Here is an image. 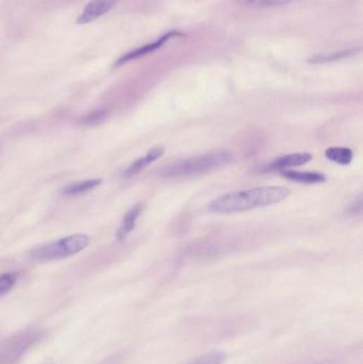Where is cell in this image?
I'll use <instances>...</instances> for the list:
<instances>
[{"mask_svg": "<svg viewBox=\"0 0 363 364\" xmlns=\"http://www.w3.org/2000/svg\"><path fill=\"white\" fill-rule=\"evenodd\" d=\"M289 195L290 191L287 188H254L245 191L225 194L216 198L209 205V211L216 214L242 212L277 204L285 200Z\"/></svg>", "mask_w": 363, "mask_h": 364, "instance_id": "obj_1", "label": "cell"}, {"mask_svg": "<svg viewBox=\"0 0 363 364\" xmlns=\"http://www.w3.org/2000/svg\"><path fill=\"white\" fill-rule=\"evenodd\" d=\"M233 157L229 150H218L202 156L191 157L168 164L162 169L161 176L166 179L194 177L229 164Z\"/></svg>", "mask_w": 363, "mask_h": 364, "instance_id": "obj_2", "label": "cell"}, {"mask_svg": "<svg viewBox=\"0 0 363 364\" xmlns=\"http://www.w3.org/2000/svg\"><path fill=\"white\" fill-rule=\"evenodd\" d=\"M89 244V236L85 234H74L55 242L47 243L29 253L31 259L41 262L59 260L78 254Z\"/></svg>", "mask_w": 363, "mask_h": 364, "instance_id": "obj_3", "label": "cell"}, {"mask_svg": "<svg viewBox=\"0 0 363 364\" xmlns=\"http://www.w3.org/2000/svg\"><path fill=\"white\" fill-rule=\"evenodd\" d=\"M118 1V0H92L79 16L77 23L79 25H85L97 20L100 16L109 12Z\"/></svg>", "mask_w": 363, "mask_h": 364, "instance_id": "obj_4", "label": "cell"}, {"mask_svg": "<svg viewBox=\"0 0 363 364\" xmlns=\"http://www.w3.org/2000/svg\"><path fill=\"white\" fill-rule=\"evenodd\" d=\"M177 35H180L179 32H168L166 35H164L161 39L158 40V41L152 42V44H148V45L144 46V47L137 48V49L133 50V51L128 52V54H125L124 56L120 59L118 61V66H121V64L126 63L128 61L135 60V59L141 58V56H145V54H150V52L154 51V50L159 49L162 45L166 43L168 40L172 39V37H177Z\"/></svg>", "mask_w": 363, "mask_h": 364, "instance_id": "obj_5", "label": "cell"}, {"mask_svg": "<svg viewBox=\"0 0 363 364\" xmlns=\"http://www.w3.org/2000/svg\"><path fill=\"white\" fill-rule=\"evenodd\" d=\"M164 148L162 147V146H157V147L152 148V150H149V152H147V154L142 157V158L137 159V160L135 161L133 164L129 165V166L125 169L124 173H123V176H124L125 178H129L137 175V174H139L142 169L148 166L150 163L158 160V159L164 154Z\"/></svg>", "mask_w": 363, "mask_h": 364, "instance_id": "obj_6", "label": "cell"}, {"mask_svg": "<svg viewBox=\"0 0 363 364\" xmlns=\"http://www.w3.org/2000/svg\"><path fill=\"white\" fill-rule=\"evenodd\" d=\"M311 160H312V156L308 154V152H296V154H288V156L276 159L271 164V167L274 169H288V167L300 166V165L306 164V163Z\"/></svg>", "mask_w": 363, "mask_h": 364, "instance_id": "obj_7", "label": "cell"}, {"mask_svg": "<svg viewBox=\"0 0 363 364\" xmlns=\"http://www.w3.org/2000/svg\"><path fill=\"white\" fill-rule=\"evenodd\" d=\"M142 211H143V205L137 204L126 213L120 228H118V233H116L118 240H124L133 231V228L135 227L137 219L141 215Z\"/></svg>", "mask_w": 363, "mask_h": 364, "instance_id": "obj_8", "label": "cell"}, {"mask_svg": "<svg viewBox=\"0 0 363 364\" xmlns=\"http://www.w3.org/2000/svg\"><path fill=\"white\" fill-rule=\"evenodd\" d=\"M281 175L292 181L300 182V183H320L324 182L326 177L323 174L316 171H281Z\"/></svg>", "mask_w": 363, "mask_h": 364, "instance_id": "obj_9", "label": "cell"}, {"mask_svg": "<svg viewBox=\"0 0 363 364\" xmlns=\"http://www.w3.org/2000/svg\"><path fill=\"white\" fill-rule=\"evenodd\" d=\"M101 183L100 179L85 180V181L74 182L72 185L68 186L62 190V195L76 196L80 194L87 193L97 188Z\"/></svg>", "mask_w": 363, "mask_h": 364, "instance_id": "obj_10", "label": "cell"}, {"mask_svg": "<svg viewBox=\"0 0 363 364\" xmlns=\"http://www.w3.org/2000/svg\"><path fill=\"white\" fill-rule=\"evenodd\" d=\"M325 156L340 165H348L352 160V152L346 147H329L325 152Z\"/></svg>", "mask_w": 363, "mask_h": 364, "instance_id": "obj_11", "label": "cell"}, {"mask_svg": "<svg viewBox=\"0 0 363 364\" xmlns=\"http://www.w3.org/2000/svg\"><path fill=\"white\" fill-rule=\"evenodd\" d=\"M225 358L226 357L222 351H211L200 356L189 364H224Z\"/></svg>", "mask_w": 363, "mask_h": 364, "instance_id": "obj_12", "label": "cell"}, {"mask_svg": "<svg viewBox=\"0 0 363 364\" xmlns=\"http://www.w3.org/2000/svg\"><path fill=\"white\" fill-rule=\"evenodd\" d=\"M241 1L243 5L250 6V7L271 8L288 5L292 0H241Z\"/></svg>", "mask_w": 363, "mask_h": 364, "instance_id": "obj_13", "label": "cell"}, {"mask_svg": "<svg viewBox=\"0 0 363 364\" xmlns=\"http://www.w3.org/2000/svg\"><path fill=\"white\" fill-rule=\"evenodd\" d=\"M354 54H356V50H343V51L335 52V54H326V56H314V58H311L309 62H311V63H327V62H331V61L347 58V56Z\"/></svg>", "mask_w": 363, "mask_h": 364, "instance_id": "obj_14", "label": "cell"}, {"mask_svg": "<svg viewBox=\"0 0 363 364\" xmlns=\"http://www.w3.org/2000/svg\"><path fill=\"white\" fill-rule=\"evenodd\" d=\"M107 116L108 111L105 110V109H101V110H97L95 111V112L85 115V116L81 119V123L87 125V126H94V125H98L102 123V121H105Z\"/></svg>", "mask_w": 363, "mask_h": 364, "instance_id": "obj_15", "label": "cell"}, {"mask_svg": "<svg viewBox=\"0 0 363 364\" xmlns=\"http://www.w3.org/2000/svg\"><path fill=\"white\" fill-rule=\"evenodd\" d=\"M18 281V275L14 273L4 274L0 275V296L7 294L13 289Z\"/></svg>", "mask_w": 363, "mask_h": 364, "instance_id": "obj_16", "label": "cell"}, {"mask_svg": "<svg viewBox=\"0 0 363 364\" xmlns=\"http://www.w3.org/2000/svg\"><path fill=\"white\" fill-rule=\"evenodd\" d=\"M345 209L348 213H352V214L360 213L362 210V196H361V194L350 200Z\"/></svg>", "mask_w": 363, "mask_h": 364, "instance_id": "obj_17", "label": "cell"}, {"mask_svg": "<svg viewBox=\"0 0 363 364\" xmlns=\"http://www.w3.org/2000/svg\"><path fill=\"white\" fill-rule=\"evenodd\" d=\"M41 364H55V363H53V362H44V363H41Z\"/></svg>", "mask_w": 363, "mask_h": 364, "instance_id": "obj_18", "label": "cell"}]
</instances>
